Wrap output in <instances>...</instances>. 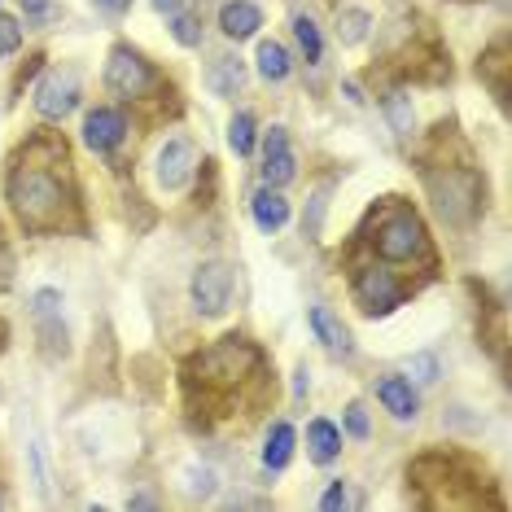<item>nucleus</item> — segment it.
<instances>
[{"label":"nucleus","mask_w":512,"mask_h":512,"mask_svg":"<svg viewBox=\"0 0 512 512\" xmlns=\"http://www.w3.org/2000/svg\"><path fill=\"white\" fill-rule=\"evenodd\" d=\"M189 294H193V307L202 311V316H224V311H228V298H232V267L219 263V259L197 263Z\"/></svg>","instance_id":"7"},{"label":"nucleus","mask_w":512,"mask_h":512,"mask_svg":"<svg viewBox=\"0 0 512 512\" xmlns=\"http://www.w3.org/2000/svg\"><path fill=\"white\" fill-rule=\"evenodd\" d=\"M289 71H294V62H289L285 44L263 40L259 44V75L267 79V84H281V79H289Z\"/></svg>","instance_id":"20"},{"label":"nucleus","mask_w":512,"mask_h":512,"mask_svg":"<svg viewBox=\"0 0 512 512\" xmlns=\"http://www.w3.org/2000/svg\"><path fill=\"white\" fill-rule=\"evenodd\" d=\"M263 364V355L254 351L246 337H224V342H215L211 351L197 355V381H202V390H237L246 377H254Z\"/></svg>","instance_id":"2"},{"label":"nucleus","mask_w":512,"mask_h":512,"mask_svg":"<svg viewBox=\"0 0 512 512\" xmlns=\"http://www.w3.org/2000/svg\"><path fill=\"white\" fill-rule=\"evenodd\" d=\"M346 429H351L355 438H368V416H364V407H359V403L346 407Z\"/></svg>","instance_id":"31"},{"label":"nucleus","mask_w":512,"mask_h":512,"mask_svg":"<svg viewBox=\"0 0 512 512\" xmlns=\"http://www.w3.org/2000/svg\"><path fill=\"white\" fill-rule=\"evenodd\" d=\"M294 36H298V49L307 53V62H320V57H324V40H320L316 18L298 14V18H294Z\"/></svg>","instance_id":"22"},{"label":"nucleus","mask_w":512,"mask_h":512,"mask_svg":"<svg viewBox=\"0 0 512 512\" xmlns=\"http://www.w3.org/2000/svg\"><path fill=\"white\" fill-rule=\"evenodd\" d=\"M79 106V79L71 71H49L36 88V114L49 123H62Z\"/></svg>","instance_id":"8"},{"label":"nucleus","mask_w":512,"mask_h":512,"mask_svg":"<svg viewBox=\"0 0 512 512\" xmlns=\"http://www.w3.org/2000/svg\"><path fill=\"white\" fill-rule=\"evenodd\" d=\"M206 84H211L215 97H237L246 88V62L241 57H219L211 66V75H206Z\"/></svg>","instance_id":"18"},{"label":"nucleus","mask_w":512,"mask_h":512,"mask_svg":"<svg viewBox=\"0 0 512 512\" xmlns=\"http://www.w3.org/2000/svg\"><path fill=\"white\" fill-rule=\"evenodd\" d=\"M154 9H158V14H180V9H184V0H154Z\"/></svg>","instance_id":"34"},{"label":"nucleus","mask_w":512,"mask_h":512,"mask_svg":"<svg viewBox=\"0 0 512 512\" xmlns=\"http://www.w3.org/2000/svg\"><path fill=\"white\" fill-rule=\"evenodd\" d=\"M259 27H263V9L254 5V0H228V5L219 9V31H224L228 40H250Z\"/></svg>","instance_id":"12"},{"label":"nucleus","mask_w":512,"mask_h":512,"mask_svg":"<svg viewBox=\"0 0 512 512\" xmlns=\"http://www.w3.org/2000/svg\"><path fill=\"white\" fill-rule=\"evenodd\" d=\"M14 285V250H9V241L0 237V294Z\"/></svg>","instance_id":"28"},{"label":"nucleus","mask_w":512,"mask_h":512,"mask_svg":"<svg viewBox=\"0 0 512 512\" xmlns=\"http://www.w3.org/2000/svg\"><path fill=\"white\" fill-rule=\"evenodd\" d=\"M372 250H377L381 263L425 259V254H429V237H425L421 215L407 211V206H394V211L377 224V232H372Z\"/></svg>","instance_id":"4"},{"label":"nucleus","mask_w":512,"mask_h":512,"mask_svg":"<svg viewBox=\"0 0 512 512\" xmlns=\"http://www.w3.org/2000/svg\"><path fill=\"white\" fill-rule=\"evenodd\" d=\"M311 333L320 337V342H324V351H329V355H342V359H346V355L355 351L351 329H346V324L337 320L329 307H311Z\"/></svg>","instance_id":"13"},{"label":"nucleus","mask_w":512,"mask_h":512,"mask_svg":"<svg viewBox=\"0 0 512 512\" xmlns=\"http://www.w3.org/2000/svg\"><path fill=\"white\" fill-rule=\"evenodd\" d=\"M193 167H197L193 145L184 141V136H171V141L158 149L154 176H158V184H162V189H167V193H176V189H184V184L193 180Z\"/></svg>","instance_id":"9"},{"label":"nucleus","mask_w":512,"mask_h":512,"mask_svg":"<svg viewBox=\"0 0 512 512\" xmlns=\"http://www.w3.org/2000/svg\"><path fill=\"white\" fill-rule=\"evenodd\" d=\"M228 145H232V154L237 158H246L250 149H254V114H232V123H228Z\"/></svg>","instance_id":"24"},{"label":"nucleus","mask_w":512,"mask_h":512,"mask_svg":"<svg viewBox=\"0 0 512 512\" xmlns=\"http://www.w3.org/2000/svg\"><path fill=\"white\" fill-rule=\"evenodd\" d=\"M477 71L491 79V92L499 97V106H504V101H508V49H504V44H495V49L482 57V66H477Z\"/></svg>","instance_id":"21"},{"label":"nucleus","mask_w":512,"mask_h":512,"mask_svg":"<svg viewBox=\"0 0 512 512\" xmlns=\"http://www.w3.org/2000/svg\"><path fill=\"white\" fill-rule=\"evenodd\" d=\"M346 504H351V495H346V482H333L329 491H324V499H320V508H324V512L346 508Z\"/></svg>","instance_id":"29"},{"label":"nucleus","mask_w":512,"mask_h":512,"mask_svg":"<svg viewBox=\"0 0 512 512\" xmlns=\"http://www.w3.org/2000/svg\"><path fill=\"white\" fill-rule=\"evenodd\" d=\"M57 167H66V145L57 136H36L22 154L14 158L5 176V197L9 211L18 215V224L27 232H62L66 211H71V189L62 184Z\"/></svg>","instance_id":"1"},{"label":"nucleus","mask_w":512,"mask_h":512,"mask_svg":"<svg viewBox=\"0 0 512 512\" xmlns=\"http://www.w3.org/2000/svg\"><path fill=\"white\" fill-rule=\"evenodd\" d=\"M368 27H372V18L364 9H342V14H337V40L342 44H359L368 36Z\"/></svg>","instance_id":"23"},{"label":"nucleus","mask_w":512,"mask_h":512,"mask_svg":"<svg viewBox=\"0 0 512 512\" xmlns=\"http://www.w3.org/2000/svg\"><path fill=\"white\" fill-rule=\"evenodd\" d=\"M0 504H5V495H0Z\"/></svg>","instance_id":"37"},{"label":"nucleus","mask_w":512,"mask_h":512,"mask_svg":"<svg viewBox=\"0 0 512 512\" xmlns=\"http://www.w3.org/2000/svg\"><path fill=\"white\" fill-rule=\"evenodd\" d=\"M106 84L114 97L123 101H141L145 92L158 88V71L145 62L136 49H127V44H114L110 49V62H106Z\"/></svg>","instance_id":"5"},{"label":"nucleus","mask_w":512,"mask_h":512,"mask_svg":"<svg viewBox=\"0 0 512 512\" xmlns=\"http://www.w3.org/2000/svg\"><path fill=\"white\" fill-rule=\"evenodd\" d=\"M377 399H381V407H386L394 421H412L416 416V390H412V381L407 377H381Z\"/></svg>","instance_id":"15"},{"label":"nucleus","mask_w":512,"mask_h":512,"mask_svg":"<svg viewBox=\"0 0 512 512\" xmlns=\"http://www.w3.org/2000/svg\"><path fill=\"white\" fill-rule=\"evenodd\" d=\"M132 508H158V499H149V495H136V499H132Z\"/></svg>","instance_id":"35"},{"label":"nucleus","mask_w":512,"mask_h":512,"mask_svg":"<svg viewBox=\"0 0 512 512\" xmlns=\"http://www.w3.org/2000/svg\"><path fill=\"white\" fill-rule=\"evenodd\" d=\"M307 451L316 464H333L337 451H342V429L333 421H311L307 425Z\"/></svg>","instance_id":"17"},{"label":"nucleus","mask_w":512,"mask_h":512,"mask_svg":"<svg viewBox=\"0 0 512 512\" xmlns=\"http://www.w3.org/2000/svg\"><path fill=\"white\" fill-rule=\"evenodd\" d=\"M189 495L193 499H211L215 495V469H202V473H189Z\"/></svg>","instance_id":"27"},{"label":"nucleus","mask_w":512,"mask_h":512,"mask_svg":"<svg viewBox=\"0 0 512 512\" xmlns=\"http://www.w3.org/2000/svg\"><path fill=\"white\" fill-rule=\"evenodd\" d=\"M294 442H298V434H294V425H289V421L272 425V434H267V447H263V469L267 473H281L285 464L294 460Z\"/></svg>","instance_id":"16"},{"label":"nucleus","mask_w":512,"mask_h":512,"mask_svg":"<svg viewBox=\"0 0 512 512\" xmlns=\"http://www.w3.org/2000/svg\"><path fill=\"white\" fill-rule=\"evenodd\" d=\"M294 176H298V158H294V149H289L285 127H272L263 141V184L281 189V184H289Z\"/></svg>","instance_id":"10"},{"label":"nucleus","mask_w":512,"mask_h":512,"mask_svg":"<svg viewBox=\"0 0 512 512\" xmlns=\"http://www.w3.org/2000/svg\"><path fill=\"white\" fill-rule=\"evenodd\" d=\"M412 372H416V381H438V359L434 355H416Z\"/></svg>","instance_id":"32"},{"label":"nucleus","mask_w":512,"mask_h":512,"mask_svg":"<svg viewBox=\"0 0 512 512\" xmlns=\"http://www.w3.org/2000/svg\"><path fill=\"white\" fill-rule=\"evenodd\" d=\"M425 184H429V197H434L438 215L447 224H473L477 211H482V180L473 176L469 167H438V171H425Z\"/></svg>","instance_id":"3"},{"label":"nucleus","mask_w":512,"mask_h":512,"mask_svg":"<svg viewBox=\"0 0 512 512\" xmlns=\"http://www.w3.org/2000/svg\"><path fill=\"white\" fill-rule=\"evenodd\" d=\"M403 298H407V289L390 267L372 263V267H359L355 272V302L364 316H390L394 307H403Z\"/></svg>","instance_id":"6"},{"label":"nucleus","mask_w":512,"mask_h":512,"mask_svg":"<svg viewBox=\"0 0 512 512\" xmlns=\"http://www.w3.org/2000/svg\"><path fill=\"white\" fill-rule=\"evenodd\" d=\"M123 136H127V119H123L119 110H110V106L88 110V119H84V145L88 149H97V154H110V149L123 145Z\"/></svg>","instance_id":"11"},{"label":"nucleus","mask_w":512,"mask_h":512,"mask_svg":"<svg viewBox=\"0 0 512 512\" xmlns=\"http://www.w3.org/2000/svg\"><path fill=\"white\" fill-rule=\"evenodd\" d=\"M97 9H106V14H123V9H132V0H97Z\"/></svg>","instance_id":"33"},{"label":"nucleus","mask_w":512,"mask_h":512,"mask_svg":"<svg viewBox=\"0 0 512 512\" xmlns=\"http://www.w3.org/2000/svg\"><path fill=\"white\" fill-rule=\"evenodd\" d=\"M22 14H27V22H49L53 0H22Z\"/></svg>","instance_id":"30"},{"label":"nucleus","mask_w":512,"mask_h":512,"mask_svg":"<svg viewBox=\"0 0 512 512\" xmlns=\"http://www.w3.org/2000/svg\"><path fill=\"white\" fill-rule=\"evenodd\" d=\"M18 44H22V27L9 14H0V57L18 53Z\"/></svg>","instance_id":"26"},{"label":"nucleus","mask_w":512,"mask_h":512,"mask_svg":"<svg viewBox=\"0 0 512 512\" xmlns=\"http://www.w3.org/2000/svg\"><path fill=\"white\" fill-rule=\"evenodd\" d=\"M5 346H9V324L0 320V351H5Z\"/></svg>","instance_id":"36"},{"label":"nucleus","mask_w":512,"mask_h":512,"mask_svg":"<svg viewBox=\"0 0 512 512\" xmlns=\"http://www.w3.org/2000/svg\"><path fill=\"white\" fill-rule=\"evenodd\" d=\"M381 110H386V119H390V127H394V136H412L416 110H412V97H407L403 88H390L386 97H381Z\"/></svg>","instance_id":"19"},{"label":"nucleus","mask_w":512,"mask_h":512,"mask_svg":"<svg viewBox=\"0 0 512 512\" xmlns=\"http://www.w3.org/2000/svg\"><path fill=\"white\" fill-rule=\"evenodd\" d=\"M250 211H254V224L263 232H276V228L289 224V202L281 197V189H272V184H263V189L250 197Z\"/></svg>","instance_id":"14"},{"label":"nucleus","mask_w":512,"mask_h":512,"mask_svg":"<svg viewBox=\"0 0 512 512\" xmlns=\"http://www.w3.org/2000/svg\"><path fill=\"white\" fill-rule=\"evenodd\" d=\"M171 36H176L184 49H193V44H202V27H197V18L193 14H171Z\"/></svg>","instance_id":"25"}]
</instances>
